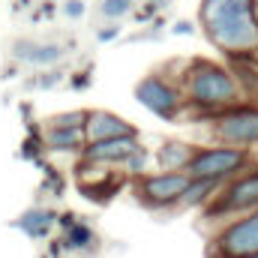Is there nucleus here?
<instances>
[{
    "mask_svg": "<svg viewBox=\"0 0 258 258\" xmlns=\"http://www.w3.org/2000/svg\"><path fill=\"white\" fill-rule=\"evenodd\" d=\"M201 24L213 45L228 57H243L258 48V21L252 0H204Z\"/></svg>",
    "mask_w": 258,
    "mask_h": 258,
    "instance_id": "nucleus-1",
    "label": "nucleus"
},
{
    "mask_svg": "<svg viewBox=\"0 0 258 258\" xmlns=\"http://www.w3.org/2000/svg\"><path fill=\"white\" fill-rule=\"evenodd\" d=\"M189 93L198 105H234L240 96V87L234 75H228L216 63H195L189 72Z\"/></svg>",
    "mask_w": 258,
    "mask_h": 258,
    "instance_id": "nucleus-2",
    "label": "nucleus"
},
{
    "mask_svg": "<svg viewBox=\"0 0 258 258\" xmlns=\"http://www.w3.org/2000/svg\"><path fill=\"white\" fill-rule=\"evenodd\" d=\"M258 258V213L237 219L234 225H228L216 246H210V258Z\"/></svg>",
    "mask_w": 258,
    "mask_h": 258,
    "instance_id": "nucleus-3",
    "label": "nucleus"
},
{
    "mask_svg": "<svg viewBox=\"0 0 258 258\" xmlns=\"http://www.w3.org/2000/svg\"><path fill=\"white\" fill-rule=\"evenodd\" d=\"M246 165V153L237 147H216V150H201L195 153L192 162L186 165L195 180H219L231 171H240Z\"/></svg>",
    "mask_w": 258,
    "mask_h": 258,
    "instance_id": "nucleus-4",
    "label": "nucleus"
},
{
    "mask_svg": "<svg viewBox=\"0 0 258 258\" xmlns=\"http://www.w3.org/2000/svg\"><path fill=\"white\" fill-rule=\"evenodd\" d=\"M213 132L228 144H255L258 141V108H231L216 117Z\"/></svg>",
    "mask_w": 258,
    "mask_h": 258,
    "instance_id": "nucleus-5",
    "label": "nucleus"
},
{
    "mask_svg": "<svg viewBox=\"0 0 258 258\" xmlns=\"http://www.w3.org/2000/svg\"><path fill=\"white\" fill-rule=\"evenodd\" d=\"M135 96H138V102H141L144 108H150L153 114H159V117H165V120H171V114H174L177 105H180L177 87H171V84H168L165 78H159V75L144 78V81L135 87Z\"/></svg>",
    "mask_w": 258,
    "mask_h": 258,
    "instance_id": "nucleus-6",
    "label": "nucleus"
},
{
    "mask_svg": "<svg viewBox=\"0 0 258 258\" xmlns=\"http://www.w3.org/2000/svg\"><path fill=\"white\" fill-rule=\"evenodd\" d=\"M84 138H87V144L114 141V138H135V129L108 111H96V114H87V120H84Z\"/></svg>",
    "mask_w": 258,
    "mask_h": 258,
    "instance_id": "nucleus-7",
    "label": "nucleus"
},
{
    "mask_svg": "<svg viewBox=\"0 0 258 258\" xmlns=\"http://www.w3.org/2000/svg\"><path fill=\"white\" fill-rule=\"evenodd\" d=\"M186 186H189V177L183 171H168L159 177H147L141 183V192L150 204H168V201H174L186 192Z\"/></svg>",
    "mask_w": 258,
    "mask_h": 258,
    "instance_id": "nucleus-8",
    "label": "nucleus"
},
{
    "mask_svg": "<svg viewBox=\"0 0 258 258\" xmlns=\"http://www.w3.org/2000/svg\"><path fill=\"white\" fill-rule=\"evenodd\" d=\"M141 150H144V147H141L135 138H114V141L87 144L84 156H87V162H93V159H102V162H120V165H126L129 159H132L135 153H141Z\"/></svg>",
    "mask_w": 258,
    "mask_h": 258,
    "instance_id": "nucleus-9",
    "label": "nucleus"
},
{
    "mask_svg": "<svg viewBox=\"0 0 258 258\" xmlns=\"http://www.w3.org/2000/svg\"><path fill=\"white\" fill-rule=\"evenodd\" d=\"M255 204H258V171L249 174V177H240L237 183H231L222 195L219 207L210 210V216H216L219 210H243V207H255Z\"/></svg>",
    "mask_w": 258,
    "mask_h": 258,
    "instance_id": "nucleus-10",
    "label": "nucleus"
},
{
    "mask_svg": "<svg viewBox=\"0 0 258 258\" xmlns=\"http://www.w3.org/2000/svg\"><path fill=\"white\" fill-rule=\"evenodd\" d=\"M195 150L189 144H177V141H165L162 147H159V165L162 168H168V171H180V168H186L189 162H192Z\"/></svg>",
    "mask_w": 258,
    "mask_h": 258,
    "instance_id": "nucleus-11",
    "label": "nucleus"
},
{
    "mask_svg": "<svg viewBox=\"0 0 258 258\" xmlns=\"http://www.w3.org/2000/svg\"><path fill=\"white\" fill-rule=\"evenodd\" d=\"M51 222H54V213L51 210H30V213H24L18 219V228L24 234H30V237H42L51 228Z\"/></svg>",
    "mask_w": 258,
    "mask_h": 258,
    "instance_id": "nucleus-12",
    "label": "nucleus"
},
{
    "mask_svg": "<svg viewBox=\"0 0 258 258\" xmlns=\"http://www.w3.org/2000/svg\"><path fill=\"white\" fill-rule=\"evenodd\" d=\"M15 54H18V57H24V60H33V63H51V60H57V57L63 54V48H60V45H45V48H27V42H18Z\"/></svg>",
    "mask_w": 258,
    "mask_h": 258,
    "instance_id": "nucleus-13",
    "label": "nucleus"
},
{
    "mask_svg": "<svg viewBox=\"0 0 258 258\" xmlns=\"http://www.w3.org/2000/svg\"><path fill=\"white\" fill-rule=\"evenodd\" d=\"M84 144V129H51L48 132V147L54 150H72Z\"/></svg>",
    "mask_w": 258,
    "mask_h": 258,
    "instance_id": "nucleus-14",
    "label": "nucleus"
},
{
    "mask_svg": "<svg viewBox=\"0 0 258 258\" xmlns=\"http://www.w3.org/2000/svg\"><path fill=\"white\" fill-rule=\"evenodd\" d=\"M213 186H216V180H189V186H186V192L180 195L186 204H195L198 198H204V195L213 192Z\"/></svg>",
    "mask_w": 258,
    "mask_h": 258,
    "instance_id": "nucleus-15",
    "label": "nucleus"
},
{
    "mask_svg": "<svg viewBox=\"0 0 258 258\" xmlns=\"http://www.w3.org/2000/svg\"><path fill=\"white\" fill-rule=\"evenodd\" d=\"M84 120H87V114H84V111H72V114H60V117H54V123H51V129H84Z\"/></svg>",
    "mask_w": 258,
    "mask_h": 258,
    "instance_id": "nucleus-16",
    "label": "nucleus"
},
{
    "mask_svg": "<svg viewBox=\"0 0 258 258\" xmlns=\"http://www.w3.org/2000/svg\"><path fill=\"white\" fill-rule=\"evenodd\" d=\"M93 243V231L87 225H72L69 231V246H90Z\"/></svg>",
    "mask_w": 258,
    "mask_h": 258,
    "instance_id": "nucleus-17",
    "label": "nucleus"
},
{
    "mask_svg": "<svg viewBox=\"0 0 258 258\" xmlns=\"http://www.w3.org/2000/svg\"><path fill=\"white\" fill-rule=\"evenodd\" d=\"M129 9V0H102V12L108 15V18H117V15H123Z\"/></svg>",
    "mask_w": 258,
    "mask_h": 258,
    "instance_id": "nucleus-18",
    "label": "nucleus"
},
{
    "mask_svg": "<svg viewBox=\"0 0 258 258\" xmlns=\"http://www.w3.org/2000/svg\"><path fill=\"white\" fill-rule=\"evenodd\" d=\"M81 12H84V3H78V0H69V3H66V15L75 18V15H81Z\"/></svg>",
    "mask_w": 258,
    "mask_h": 258,
    "instance_id": "nucleus-19",
    "label": "nucleus"
},
{
    "mask_svg": "<svg viewBox=\"0 0 258 258\" xmlns=\"http://www.w3.org/2000/svg\"><path fill=\"white\" fill-rule=\"evenodd\" d=\"M117 36V27H108V30H99V39L105 42V39H114Z\"/></svg>",
    "mask_w": 258,
    "mask_h": 258,
    "instance_id": "nucleus-20",
    "label": "nucleus"
},
{
    "mask_svg": "<svg viewBox=\"0 0 258 258\" xmlns=\"http://www.w3.org/2000/svg\"><path fill=\"white\" fill-rule=\"evenodd\" d=\"M189 30H192L189 24H177V27H174V33H189Z\"/></svg>",
    "mask_w": 258,
    "mask_h": 258,
    "instance_id": "nucleus-21",
    "label": "nucleus"
}]
</instances>
